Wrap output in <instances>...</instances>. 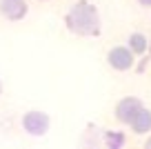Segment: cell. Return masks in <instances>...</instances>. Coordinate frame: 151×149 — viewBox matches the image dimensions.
Returning <instances> with one entry per match:
<instances>
[{"mask_svg":"<svg viewBox=\"0 0 151 149\" xmlns=\"http://www.w3.org/2000/svg\"><path fill=\"white\" fill-rule=\"evenodd\" d=\"M65 27L78 38H98L102 31V18L91 0H76L65 14Z\"/></svg>","mask_w":151,"mask_h":149,"instance_id":"cell-1","label":"cell"},{"mask_svg":"<svg viewBox=\"0 0 151 149\" xmlns=\"http://www.w3.org/2000/svg\"><path fill=\"white\" fill-rule=\"evenodd\" d=\"M51 127V116L42 109H27L20 116V129L29 136H45Z\"/></svg>","mask_w":151,"mask_h":149,"instance_id":"cell-2","label":"cell"},{"mask_svg":"<svg viewBox=\"0 0 151 149\" xmlns=\"http://www.w3.org/2000/svg\"><path fill=\"white\" fill-rule=\"evenodd\" d=\"M104 60H107V65L111 67L113 71L124 74V71H131L133 67H136V54H133L127 45H113V47L107 49Z\"/></svg>","mask_w":151,"mask_h":149,"instance_id":"cell-3","label":"cell"},{"mask_svg":"<svg viewBox=\"0 0 151 149\" xmlns=\"http://www.w3.org/2000/svg\"><path fill=\"white\" fill-rule=\"evenodd\" d=\"M142 107V100L138 96H124L120 98L118 103L113 105V120L118 122V125H129L131 118L140 111Z\"/></svg>","mask_w":151,"mask_h":149,"instance_id":"cell-4","label":"cell"},{"mask_svg":"<svg viewBox=\"0 0 151 149\" xmlns=\"http://www.w3.org/2000/svg\"><path fill=\"white\" fill-rule=\"evenodd\" d=\"M29 16V0H0V18L7 22H22Z\"/></svg>","mask_w":151,"mask_h":149,"instance_id":"cell-5","label":"cell"},{"mask_svg":"<svg viewBox=\"0 0 151 149\" xmlns=\"http://www.w3.org/2000/svg\"><path fill=\"white\" fill-rule=\"evenodd\" d=\"M127 127L131 129L133 136H147L151 131V109H147L145 105H142L140 111L131 118V122H129Z\"/></svg>","mask_w":151,"mask_h":149,"instance_id":"cell-6","label":"cell"},{"mask_svg":"<svg viewBox=\"0 0 151 149\" xmlns=\"http://www.w3.org/2000/svg\"><path fill=\"white\" fill-rule=\"evenodd\" d=\"M127 47L136 54V58H142L147 51H149V38H147V33H142V31H131L129 38H127Z\"/></svg>","mask_w":151,"mask_h":149,"instance_id":"cell-7","label":"cell"},{"mask_svg":"<svg viewBox=\"0 0 151 149\" xmlns=\"http://www.w3.org/2000/svg\"><path fill=\"white\" fill-rule=\"evenodd\" d=\"M107 145L109 147H120V145H124V136L122 134H118V131H109L107 134Z\"/></svg>","mask_w":151,"mask_h":149,"instance_id":"cell-8","label":"cell"},{"mask_svg":"<svg viewBox=\"0 0 151 149\" xmlns=\"http://www.w3.org/2000/svg\"><path fill=\"white\" fill-rule=\"evenodd\" d=\"M136 2L142 7V9H151V0H136Z\"/></svg>","mask_w":151,"mask_h":149,"instance_id":"cell-9","label":"cell"},{"mask_svg":"<svg viewBox=\"0 0 151 149\" xmlns=\"http://www.w3.org/2000/svg\"><path fill=\"white\" fill-rule=\"evenodd\" d=\"M142 147H145V149H151V131H149V136L142 140Z\"/></svg>","mask_w":151,"mask_h":149,"instance_id":"cell-10","label":"cell"},{"mask_svg":"<svg viewBox=\"0 0 151 149\" xmlns=\"http://www.w3.org/2000/svg\"><path fill=\"white\" fill-rule=\"evenodd\" d=\"M2 91H5V85H2V80H0V96H2Z\"/></svg>","mask_w":151,"mask_h":149,"instance_id":"cell-11","label":"cell"},{"mask_svg":"<svg viewBox=\"0 0 151 149\" xmlns=\"http://www.w3.org/2000/svg\"><path fill=\"white\" fill-rule=\"evenodd\" d=\"M147 54H149V60H151V38H149V51Z\"/></svg>","mask_w":151,"mask_h":149,"instance_id":"cell-12","label":"cell"},{"mask_svg":"<svg viewBox=\"0 0 151 149\" xmlns=\"http://www.w3.org/2000/svg\"><path fill=\"white\" fill-rule=\"evenodd\" d=\"M36 2H51V0H36Z\"/></svg>","mask_w":151,"mask_h":149,"instance_id":"cell-13","label":"cell"}]
</instances>
